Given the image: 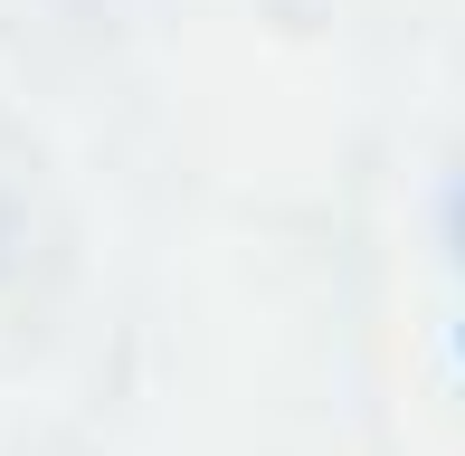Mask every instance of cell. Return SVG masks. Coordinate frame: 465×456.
<instances>
[{"instance_id":"obj_3","label":"cell","mask_w":465,"mask_h":456,"mask_svg":"<svg viewBox=\"0 0 465 456\" xmlns=\"http://www.w3.org/2000/svg\"><path fill=\"white\" fill-rule=\"evenodd\" d=\"M456 352H465V333H456Z\"/></svg>"},{"instance_id":"obj_1","label":"cell","mask_w":465,"mask_h":456,"mask_svg":"<svg viewBox=\"0 0 465 456\" xmlns=\"http://www.w3.org/2000/svg\"><path fill=\"white\" fill-rule=\"evenodd\" d=\"M456 247H465V181H456Z\"/></svg>"},{"instance_id":"obj_2","label":"cell","mask_w":465,"mask_h":456,"mask_svg":"<svg viewBox=\"0 0 465 456\" xmlns=\"http://www.w3.org/2000/svg\"><path fill=\"white\" fill-rule=\"evenodd\" d=\"M0 257H10V210H0Z\"/></svg>"}]
</instances>
